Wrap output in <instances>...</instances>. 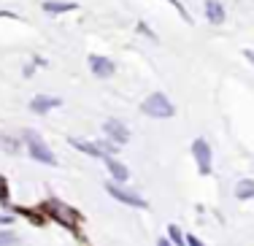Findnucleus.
I'll use <instances>...</instances> for the list:
<instances>
[{"instance_id": "1", "label": "nucleus", "mask_w": 254, "mask_h": 246, "mask_svg": "<svg viewBox=\"0 0 254 246\" xmlns=\"http://www.w3.org/2000/svg\"><path fill=\"white\" fill-rule=\"evenodd\" d=\"M141 109H143V114H149V117H157V119L173 117V106H171V100H168L165 95H160V92L149 95V98L143 100Z\"/></svg>"}, {"instance_id": "2", "label": "nucleus", "mask_w": 254, "mask_h": 246, "mask_svg": "<svg viewBox=\"0 0 254 246\" xmlns=\"http://www.w3.org/2000/svg\"><path fill=\"white\" fill-rule=\"evenodd\" d=\"M25 141H27L30 154H33L35 160H41V163H46V165H54V154L49 152V146H46V143L41 141L33 130H25Z\"/></svg>"}, {"instance_id": "3", "label": "nucleus", "mask_w": 254, "mask_h": 246, "mask_svg": "<svg viewBox=\"0 0 254 246\" xmlns=\"http://www.w3.org/2000/svg\"><path fill=\"white\" fill-rule=\"evenodd\" d=\"M46 211L54 214V219L63 222L65 227H76L78 225V214L73 211V208H68L65 203H60V200H49L46 203Z\"/></svg>"}, {"instance_id": "4", "label": "nucleus", "mask_w": 254, "mask_h": 246, "mask_svg": "<svg viewBox=\"0 0 254 246\" xmlns=\"http://www.w3.org/2000/svg\"><path fill=\"white\" fill-rule=\"evenodd\" d=\"M106 189L111 192L117 200H122V203H127V206H135V208H143L146 206V200H143L141 195H135V192H127V189H122V187H117L114 182H108L106 184Z\"/></svg>"}, {"instance_id": "5", "label": "nucleus", "mask_w": 254, "mask_h": 246, "mask_svg": "<svg viewBox=\"0 0 254 246\" xmlns=\"http://www.w3.org/2000/svg\"><path fill=\"white\" fill-rule=\"evenodd\" d=\"M192 154H195L197 160V168H200V173H211V149L205 141H195L192 143Z\"/></svg>"}, {"instance_id": "6", "label": "nucleus", "mask_w": 254, "mask_h": 246, "mask_svg": "<svg viewBox=\"0 0 254 246\" xmlns=\"http://www.w3.org/2000/svg\"><path fill=\"white\" fill-rule=\"evenodd\" d=\"M103 130H106V135L108 138H114L117 143H125L127 138H130V133H127V127L122 122H117V119H108L106 124H103Z\"/></svg>"}, {"instance_id": "7", "label": "nucleus", "mask_w": 254, "mask_h": 246, "mask_svg": "<svg viewBox=\"0 0 254 246\" xmlns=\"http://www.w3.org/2000/svg\"><path fill=\"white\" fill-rule=\"evenodd\" d=\"M89 65H92V73L95 76H100V79H106V76H111L114 73V62L111 60H106V57H89Z\"/></svg>"}, {"instance_id": "8", "label": "nucleus", "mask_w": 254, "mask_h": 246, "mask_svg": "<svg viewBox=\"0 0 254 246\" xmlns=\"http://www.w3.org/2000/svg\"><path fill=\"white\" fill-rule=\"evenodd\" d=\"M103 160H106V168L114 173V179H117V182H127V176H130V171H127V165L117 163V160H114V157H108V154H106Z\"/></svg>"}, {"instance_id": "9", "label": "nucleus", "mask_w": 254, "mask_h": 246, "mask_svg": "<svg viewBox=\"0 0 254 246\" xmlns=\"http://www.w3.org/2000/svg\"><path fill=\"white\" fill-rule=\"evenodd\" d=\"M57 106H60L57 98H46V95H41V98H35L33 103H30V109H33L35 114H44V111H49V109H57Z\"/></svg>"}, {"instance_id": "10", "label": "nucleus", "mask_w": 254, "mask_h": 246, "mask_svg": "<svg viewBox=\"0 0 254 246\" xmlns=\"http://www.w3.org/2000/svg\"><path fill=\"white\" fill-rule=\"evenodd\" d=\"M205 14H208V19L214 22V25H219V22H225V8H222L216 0H205Z\"/></svg>"}, {"instance_id": "11", "label": "nucleus", "mask_w": 254, "mask_h": 246, "mask_svg": "<svg viewBox=\"0 0 254 246\" xmlns=\"http://www.w3.org/2000/svg\"><path fill=\"white\" fill-rule=\"evenodd\" d=\"M70 143H73L76 149H81V152L92 154V157H106V152H103V149L98 146V143H84V141H78V138H73Z\"/></svg>"}, {"instance_id": "12", "label": "nucleus", "mask_w": 254, "mask_h": 246, "mask_svg": "<svg viewBox=\"0 0 254 246\" xmlns=\"http://www.w3.org/2000/svg\"><path fill=\"white\" fill-rule=\"evenodd\" d=\"M235 195L244 197V200H246V197H252L254 195V182H252V179H244V182L235 184Z\"/></svg>"}, {"instance_id": "13", "label": "nucleus", "mask_w": 254, "mask_h": 246, "mask_svg": "<svg viewBox=\"0 0 254 246\" xmlns=\"http://www.w3.org/2000/svg\"><path fill=\"white\" fill-rule=\"evenodd\" d=\"M44 8L49 11V14H60V11H70L73 3H44Z\"/></svg>"}, {"instance_id": "14", "label": "nucleus", "mask_w": 254, "mask_h": 246, "mask_svg": "<svg viewBox=\"0 0 254 246\" xmlns=\"http://www.w3.org/2000/svg\"><path fill=\"white\" fill-rule=\"evenodd\" d=\"M171 241H173V244H181V241H184V238H181V233H179V227H176V225H171Z\"/></svg>"}, {"instance_id": "15", "label": "nucleus", "mask_w": 254, "mask_h": 246, "mask_svg": "<svg viewBox=\"0 0 254 246\" xmlns=\"http://www.w3.org/2000/svg\"><path fill=\"white\" fill-rule=\"evenodd\" d=\"M3 244H16V236H11V233H0V246Z\"/></svg>"}, {"instance_id": "16", "label": "nucleus", "mask_w": 254, "mask_h": 246, "mask_svg": "<svg viewBox=\"0 0 254 246\" xmlns=\"http://www.w3.org/2000/svg\"><path fill=\"white\" fill-rule=\"evenodd\" d=\"M184 241L190 244V246H200V241H197V238H192V236H190V238H184Z\"/></svg>"}, {"instance_id": "17", "label": "nucleus", "mask_w": 254, "mask_h": 246, "mask_svg": "<svg viewBox=\"0 0 254 246\" xmlns=\"http://www.w3.org/2000/svg\"><path fill=\"white\" fill-rule=\"evenodd\" d=\"M246 57H249V62H254V52H246Z\"/></svg>"}, {"instance_id": "18", "label": "nucleus", "mask_w": 254, "mask_h": 246, "mask_svg": "<svg viewBox=\"0 0 254 246\" xmlns=\"http://www.w3.org/2000/svg\"><path fill=\"white\" fill-rule=\"evenodd\" d=\"M0 222H11V217H0Z\"/></svg>"}]
</instances>
